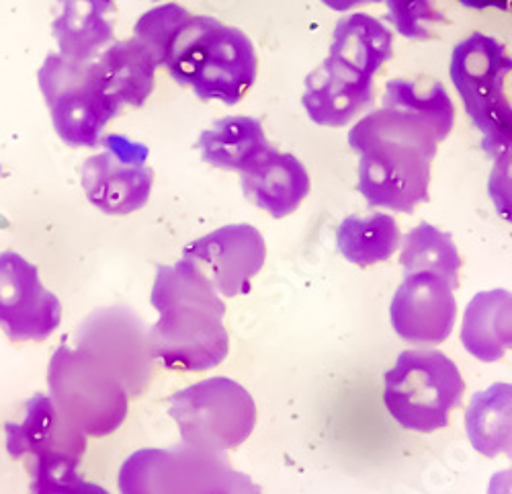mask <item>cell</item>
Returning <instances> with one entry per match:
<instances>
[{
  "instance_id": "cell-15",
  "label": "cell",
  "mask_w": 512,
  "mask_h": 494,
  "mask_svg": "<svg viewBox=\"0 0 512 494\" xmlns=\"http://www.w3.org/2000/svg\"><path fill=\"white\" fill-rule=\"evenodd\" d=\"M7 451L13 460H35L54 454L84 458L87 435L70 425L48 394H33L25 402V417L7 423Z\"/></svg>"
},
{
  "instance_id": "cell-12",
  "label": "cell",
  "mask_w": 512,
  "mask_h": 494,
  "mask_svg": "<svg viewBox=\"0 0 512 494\" xmlns=\"http://www.w3.org/2000/svg\"><path fill=\"white\" fill-rule=\"evenodd\" d=\"M183 259L191 261L220 296L236 298L250 292V281L267 259L263 234L250 224H230L185 246Z\"/></svg>"
},
{
  "instance_id": "cell-35",
  "label": "cell",
  "mask_w": 512,
  "mask_h": 494,
  "mask_svg": "<svg viewBox=\"0 0 512 494\" xmlns=\"http://www.w3.org/2000/svg\"><path fill=\"white\" fill-rule=\"evenodd\" d=\"M66 494H111L105 486L95 484V482H87V480H78Z\"/></svg>"
},
{
  "instance_id": "cell-16",
  "label": "cell",
  "mask_w": 512,
  "mask_h": 494,
  "mask_svg": "<svg viewBox=\"0 0 512 494\" xmlns=\"http://www.w3.org/2000/svg\"><path fill=\"white\" fill-rule=\"evenodd\" d=\"M240 185L248 201L277 220L300 208L312 189L304 162L275 148L252 171L240 175Z\"/></svg>"
},
{
  "instance_id": "cell-1",
  "label": "cell",
  "mask_w": 512,
  "mask_h": 494,
  "mask_svg": "<svg viewBox=\"0 0 512 494\" xmlns=\"http://www.w3.org/2000/svg\"><path fill=\"white\" fill-rule=\"evenodd\" d=\"M349 146L359 156L357 189L371 208L412 214L431 199L439 140L420 119L381 105L351 128Z\"/></svg>"
},
{
  "instance_id": "cell-7",
  "label": "cell",
  "mask_w": 512,
  "mask_h": 494,
  "mask_svg": "<svg viewBox=\"0 0 512 494\" xmlns=\"http://www.w3.org/2000/svg\"><path fill=\"white\" fill-rule=\"evenodd\" d=\"M465 382L457 365L441 351H404L386 374L383 402L408 431L433 433L449 425L461 404Z\"/></svg>"
},
{
  "instance_id": "cell-23",
  "label": "cell",
  "mask_w": 512,
  "mask_h": 494,
  "mask_svg": "<svg viewBox=\"0 0 512 494\" xmlns=\"http://www.w3.org/2000/svg\"><path fill=\"white\" fill-rule=\"evenodd\" d=\"M400 240V226L390 214L349 216L336 230L338 253L357 267H371L392 259Z\"/></svg>"
},
{
  "instance_id": "cell-10",
  "label": "cell",
  "mask_w": 512,
  "mask_h": 494,
  "mask_svg": "<svg viewBox=\"0 0 512 494\" xmlns=\"http://www.w3.org/2000/svg\"><path fill=\"white\" fill-rule=\"evenodd\" d=\"M230 466L226 454L179 443L170 449H138L119 468L121 494H205Z\"/></svg>"
},
{
  "instance_id": "cell-4",
  "label": "cell",
  "mask_w": 512,
  "mask_h": 494,
  "mask_svg": "<svg viewBox=\"0 0 512 494\" xmlns=\"http://www.w3.org/2000/svg\"><path fill=\"white\" fill-rule=\"evenodd\" d=\"M512 74V54L500 39L472 33L453 48L449 76L461 105L482 134V148L496 158L512 148V103L506 78Z\"/></svg>"
},
{
  "instance_id": "cell-5",
  "label": "cell",
  "mask_w": 512,
  "mask_h": 494,
  "mask_svg": "<svg viewBox=\"0 0 512 494\" xmlns=\"http://www.w3.org/2000/svg\"><path fill=\"white\" fill-rule=\"evenodd\" d=\"M52 126L68 148H95L123 105L107 91L97 60L46 56L37 72Z\"/></svg>"
},
{
  "instance_id": "cell-26",
  "label": "cell",
  "mask_w": 512,
  "mask_h": 494,
  "mask_svg": "<svg viewBox=\"0 0 512 494\" xmlns=\"http://www.w3.org/2000/svg\"><path fill=\"white\" fill-rule=\"evenodd\" d=\"M191 15L193 13H189L185 7L177 5V3L158 5L150 11H146L138 19V23L134 27V37L140 39L142 44L152 52L158 66H164L168 52H170V48H173L181 27L185 25V21Z\"/></svg>"
},
{
  "instance_id": "cell-8",
  "label": "cell",
  "mask_w": 512,
  "mask_h": 494,
  "mask_svg": "<svg viewBox=\"0 0 512 494\" xmlns=\"http://www.w3.org/2000/svg\"><path fill=\"white\" fill-rule=\"evenodd\" d=\"M168 415L175 419L181 441L226 454L242 445L256 425L250 392L230 378H207L168 398Z\"/></svg>"
},
{
  "instance_id": "cell-6",
  "label": "cell",
  "mask_w": 512,
  "mask_h": 494,
  "mask_svg": "<svg viewBox=\"0 0 512 494\" xmlns=\"http://www.w3.org/2000/svg\"><path fill=\"white\" fill-rule=\"evenodd\" d=\"M50 398L60 415L87 437L115 433L130 408V394L93 351L62 343L48 367Z\"/></svg>"
},
{
  "instance_id": "cell-31",
  "label": "cell",
  "mask_w": 512,
  "mask_h": 494,
  "mask_svg": "<svg viewBox=\"0 0 512 494\" xmlns=\"http://www.w3.org/2000/svg\"><path fill=\"white\" fill-rule=\"evenodd\" d=\"M494 333L504 349L512 351V294L506 292L494 314Z\"/></svg>"
},
{
  "instance_id": "cell-9",
  "label": "cell",
  "mask_w": 512,
  "mask_h": 494,
  "mask_svg": "<svg viewBox=\"0 0 512 494\" xmlns=\"http://www.w3.org/2000/svg\"><path fill=\"white\" fill-rule=\"evenodd\" d=\"M101 152L84 160L80 185L95 210L105 216H132L146 208L154 171L148 164V146L109 134L101 138Z\"/></svg>"
},
{
  "instance_id": "cell-3",
  "label": "cell",
  "mask_w": 512,
  "mask_h": 494,
  "mask_svg": "<svg viewBox=\"0 0 512 494\" xmlns=\"http://www.w3.org/2000/svg\"><path fill=\"white\" fill-rule=\"evenodd\" d=\"M162 68L199 101L232 107L254 87L259 56L242 29L207 15H191Z\"/></svg>"
},
{
  "instance_id": "cell-32",
  "label": "cell",
  "mask_w": 512,
  "mask_h": 494,
  "mask_svg": "<svg viewBox=\"0 0 512 494\" xmlns=\"http://www.w3.org/2000/svg\"><path fill=\"white\" fill-rule=\"evenodd\" d=\"M320 3L334 13L345 15V13H353L367 5H379V3H383V0H320Z\"/></svg>"
},
{
  "instance_id": "cell-13",
  "label": "cell",
  "mask_w": 512,
  "mask_h": 494,
  "mask_svg": "<svg viewBox=\"0 0 512 494\" xmlns=\"http://www.w3.org/2000/svg\"><path fill=\"white\" fill-rule=\"evenodd\" d=\"M390 318L406 343L441 345L451 337L457 318L453 287L437 273H410L394 294Z\"/></svg>"
},
{
  "instance_id": "cell-14",
  "label": "cell",
  "mask_w": 512,
  "mask_h": 494,
  "mask_svg": "<svg viewBox=\"0 0 512 494\" xmlns=\"http://www.w3.org/2000/svg\"><path fill=\"white\" fill-rule=\"evenodd\" d=\"M375 101L373 78L324 60L304 80L302 105L308 117L322 128H345L361 117Z\"/></svg>"
},
{
  "instance_id": "cell-24",
  "label": "cell",
  "mask_w": 512,
  "mask_h": 494,
  "mask_svg": "<svg viewBox=\"0 0 512 494\" xmlns=\"http://www.w3.org/2000/svg\"><path fill=\"white\" fill-rule=\"evenodd\" d=\"M400 263L410 273H437L443 279L449 281V285L459 287V269H461V257L453 238L435 228L429 222H422L416 228H412L402 244Z\"/></svg>"
},
{
  "instance_id": "cell-2",
  "label": "cell",
  "mask_w": 512,
  "mask_h": 494,
  "mask_svg": "<svg viewBox=\"0 0 512 494\" xmlns=\"http://www.w3.org/2000/svg\"><path fill=\"white\" fill-rule=\"evenodd\" d=\"M158 322L146 333L150 357L173 372H207L230 353L226 304L187 259L158 265L150 296Z\"/></svg>"
},
{
  "instance_id": "cell-34",
  "label": "cell",
  "mask_w": 512,
  "mask_h": 494,
  "mask_svg": "<svg viewBox=\"0 0 512 494\" xmlns=\"http://www.w3.org/2000/svg\"><path fill=\"white\" fill-rule=\"evenodd\" d=\"M488 494H512V468L496 472L490 478Z\"/></svg>"
},
{
  "instance_id": "cell-11",
  "label": "cell",
  "mask_w": 512,
  "mask_h": 494,
  "mask_svg": "<svg viewBox=\"0 0 512 494\" xmlns=\"http://www.w3.org/2000/svg\"><path fill=\"white\" fill-rule=\"evenodd\" d=\"M62 312L37 265L15 251L0 253V331L13 343H44L56 333Z\"/></svg>"
},
{
  "instance_id": "cell-30",
  "label": "cell",
  "mask_w": 512,
  "mask_h": 494,
  "mask_svg": "<svg viewBox=\"0 0 512 494\" xmlns=\"http://www.w3.org/2000/svg\"><path fill=\"white\" fill-rule=\"evenodd\" d=\"M205 494H263L261 486L254 484L250 476L236 472L232 466H228L213 482Z\"/></svg>"
},
{
  "instance_id": "cell-27",
  "label": "cell",
  "mask_w": 512,
  "mask_h": 494,
  "mask_svg": "<svg viewBox=\"0 0 512 494\" xmlns=\"http://www.w3.org/2000/svg\"><path fill=\"white\" fill-rule=\"evenodd\" d=\"M386 21L406 39L426 41L435 37V27L447 23L435 0H383Z\"/></svg>"
},
{
  "instance_id": "cell-20",
  "label": "cell",
  "mask_w": 512,
  "mask_h": 494,
  "mask_svg": "<svg viewBox=\"0 0 512 494\" xmlns=\"http://www.w3.org/2000/svg\"><path fill=\"white\" fill-rule=\"evenodd\" d=\"M99 68L107 91L123 105L140 109L148 103L156 87V70L160 68L152 52L134 35L113 41L99 58Z\"/></svg>"
},
{
  "instance_id": "cell-21",
  "label": "cell",
  "mask_w": 512,
  "mask_h": 494,
  "mask_svg": "<svg viewBox=\"0 0 512 494\" xmlns=\"http://www.w3.org/2000/svg\"><path fill=\"white\" fill-rule=\"evenodd\" d=\"M381 105L404 111L426 123L437 136L439 144L447 140L455 128V103L443 82L437 78H392L386 82Z\"/></svg>"
},
{
  "instance_id": "cell-36",
  "label": "cell",
  "mask_w": 512,
  "mask_h": 494,
  "mask_svg": "<svg viewBox=\"0 0 512 494\" xmlns=\"http://www.w3.org/2000/svg\"><path fill=\"white\" fill-rule=\"evenodd\" d=\"M154 3H158V0H154Z\"/></svg>"
},
{
  "instance_id": "cell-33",
  "label": "cell",
  "mask_w": 512,
  "mask_h": 494,
  "mask_svg": "<svg viewBox=\"0 0 512 494\" xmlns=\"http://www.w3.org/2000/svg\"><path fill=\"white\" fill-rule=\"evenodd\" d=\"M455 3L474 11H488V9L510 11L512 9V0H455Z\"/></svg>"
},
{
  "instance_id": "cell-28",
  "label": "cell",
  "mask_w": 512,
  "mask_h": 494,
  "mask_svg": "<svg viewBox=\"0 0 512 494\" xmlns=\"http://www.w3.org/2000/svg\"><path fill=\"white\" fill-rule=\"evenodd\" d=\"M80 462V458L66 454L27 460L25 466L31 476L29 494H66L80 480Z\"/></svg>"
},
{
  "instance_id": "cell-22",
  "label": "cell",
  "mask_w": 512,
  "mask_h": 494,
  "mask_svg": "<svg viewBox=\"0 0 512 494\" xmlns=\"http://www.w3.org/2000/svg\"><path fill=\"white\" fill-rule=\"evenodd\" d=\"M465 431L478 454L512 460V384H492L474 394L465 410Z\"/></svg>"
},
{
  "instance_id": "cell-18",
  "label": "cell",
  "mask_w": 512,
  "mask_h": 494,
  "mask_svg": "<svg viewBox=\"0 0 512 494\" xmlns=\"http://www.w3.org/2000/svg\"><path fill=\"white\" fill-rule=\"evenodd\" d=\"M197 148L213 169L248 173L275 146L269 142L263 123L250 115H230L213 121L201 132Z\"/></svg>"
},
{
  "instance_id": "cell-29",
  "label": "cell",
  "mask_w": 512,
  "mask_h": 494,
  "mask_svg": "<svg viewBox=\"0 0 512 494\" xmlns=\"http://www.w3.org/2000/svg\"><path fill=\"white\" fill-rule=\"evenodd\" d=\"M488 195L496 214L504 222L512 224V148L494 158V167L488 177Z\"/></svg>"
},
{
  "instance_id": "cell-25",
  "label": "cell",
  "mask_w": 512,
  "mask_h": 494,
  "mask_svg": "<svg viewBox=\"0 0 512 494\" xmlns=\"http://www.w3.org/2000/svg\"><path fill=\"white\" fill-rule=\"evenodd\" d=\"M506 296L504 290L480 292L467 304L461 322V343L469 355L484 363H494L504 357V347L494 333V314Z\"/></svg>"
},
{
  "instance_id": "cell-19",
  "label": "cell",
  "mask_w": 512,
  "mask_h": 494,
  "mask_svg": "<svg viewBox=\"0 0 512 494\" xmlns=\"http://www.w3.org/2000/svg\"><path fill=\"white\" fill-rule=\"evenodd\" d=\"M326 58L361 76L375 78L383 64L394 58V31L369 13L353 11L338 19Z\"/></svg>"
},
{
  "instance_id": "cell-17",
  "label": "cell",
  "mask_w": 512,
  "mask_h": 494,
  "mask_svg": "<svg viewBox=\"0 0 512 494\" xmlns=\"http://www.w3.org/2000/svg\"><path fill=\"white\" fill-rule=\"evenodd\" d=\"M60 13L50 25L58 54L70 60H97L113 44L115 0H56Z\"/></svg>"
}]
</instances>
